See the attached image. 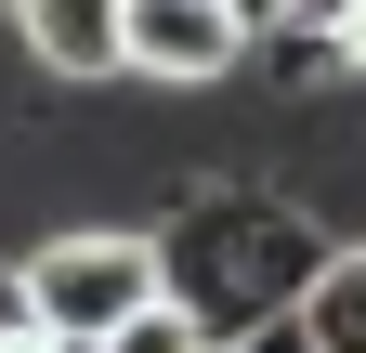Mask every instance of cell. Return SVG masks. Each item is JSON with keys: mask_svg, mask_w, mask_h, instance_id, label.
I'll return each mask as SVG.
<instances>
[{"mask_svg": "<svg viewBox=\"0 0 366 353\" xmlns=\"http://www.w3.org/2000/svg\"><path fill=\"white\" fill-rule=\"evenodd\" d=\"M157 262H170V301L209 340H249L274 314H301V288L327 275V236H314L288 197H262V184H197L157 223Z\"/></svg>", "mask_w": 366, "mask_h": 353, "instance_id": "6da1fadb", "label": "cell"}, {"mask_svg": "<svg viewBox=\"0 0 366 353\" xmlns=\"http://www.w3.org/2000/svg\"><path fill=\"white\" fill-rule=\"evenodd\" d=\"M26 288H39L53 327L105 340L118 314H144V301L170 288V262H157V223H53V236L26 249Z\"/></svg>", "mask_w": 366, "mask_h": 353, "instance_id": "7a4b0ae2", "label": "cell"}, {"mask_svg": "<svg viewBox=\"0 0 366 353\" xmlns=\"http://www.w3.org/2000/svg\"><path fill=\"white\" fill-rule=\"evenodd\" d=\"M249 14L236 0H131V79H157V92H209V79L249 66Z\"/></svg>", "mask_w": 366, "mask_h": 353, "instance_id": "3957f363", "label": "cell"}, {"mask_svg": "<svg viewBox=\"0 0 366 353\" xmlns=\"http://www.w3.org/2000/svg\"><path fill=\"white\" fill-rule=\"evenodd\" d=\"M14 39L53 79H131V0H14Z\"/></svg>", "mask_w": 366, "mask_h": 353, "instance_id": "277c9868", "label": "cell"}, {"mask_svg": "<svg viewBox=\"0 0 366 353\" xmlns=\"http://www.w3.org/2000/svg\"><path fill=\"white\" fill-rule=\"evenodd\" d=\"M301 327L327 340V353H366V236H353V249H327V275L301 288Z\"/></svg>", "mask_w": 366, "mask_h": 353, "instance_id": "5b68a950", "label": "cell"}, {"mask_svg": "<svg viewBox=\"0 0 366 353\" xmlns=\"http://www.w3.org/2000/svg\"><path fill=\"white\" fill-rule=\"evenodd\" d=\"M105 353H209V327H197V314H183V301L157 288L144 314H118V327H105Z\"/></svg>", "mask_w": 366, "mask_h": 353, "instance_id": "8992f818", "label": "cell"}, {"mask_svg": "<svg viewBox=\"0 0 366 353\" xmlns=\"http://www.w3.org/2000/svg\"><path fill=\"white\" fill-rule=\"evenodd\" d=\"M209 353H327V340H314L301 314H274V327H249V340H209Z\"/></svg>", "mask_w": 366, "mask_h": 353, "instance_id": "52a82bcc", "label": "cell"}, {"mask_svg": "<svg viewBox=\"0 0 366 353\" xmlns=\"http://www.w3.org/2000/svg\"><path fill=\"white\" fill-rule=\"evenodd\" d=\"M314 26H327V39H340V53L366 66V0H314Z\"/></svg>", "mask_w": 366, "mask_h": 353, "instance_id": "ba28073f", "label": "cell"}, {"mask_svg": "<svg viewBox=\"0 0 366 353\" xmlns=\"http://www.w3.org/2000/svg\"><path fill=\"white\" fill-rule=\"evenodd\" d=\"M236 14H249V26L274 39V26H314V0H236Z\"/></svg>", "mask_w": 366, "mask_h": 353, "instance_id": "9c48e42d", "label": "cell"}, {"mask_svg": "<svg viewBox=\"0 0 366 353\" xmlns=\"http://www.w3.org/2000/svg\"><path fill=\"white\" fill-rule=\"evenodd\" d=\"M0 353H53V327H14V340H0Z\"/></svg>", "mask_w": 366, "mask_h": 353, "instance_id": "30bf717a", "label": "cell"}, {"mask_svg": "<svg viewBox=\"0 0 366 353\" xmlns=\"http://www.w3.org/2000/svg\"><path fill=\"white\" fill-rule=\"evenodd\" d=\"M53 353H105V340H79V327H53Z\"/></svg>", "mask_w": 366, "mask_h": 353, "instance_id": "8fae6325", "label": "cell"}, {"mask_svg": "<svg viewBox=\"0 0 366 353\" xmlns=\"http://www.w3.org/2000/svg\"><path fill=\"white\" fill-rule=\"evenodd\" d=\"M0 14H14V0H0Z\"/></svg>", "mask_w": 366, "mask_h": 353, "instance_id": "7c38bea8", "label": "cell"}]
</instances>
